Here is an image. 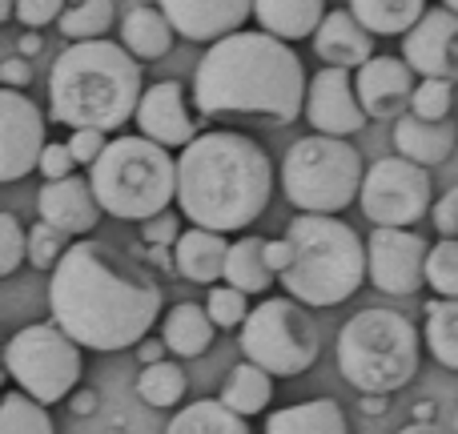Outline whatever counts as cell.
Segmentation results:
<instances>
[{
    "mask_svg": "<svg viewBox=\"0 0 458 434\" xmlns=\"http://www.w3.org/2000/svg\"><path fill=\"white\" fill-rule=\"evenodd\" d=\"M48 310L77 346L129 350L153 330L161 314V285L105 242H72L48 277Z\"/></svg>",
    "mask_w": 458,
    "mask_h": 434,
    "instance_id": "obj_1",
    "label": "cell"
},
{
    "mask_svg": "<svg viewBox=\"0 0 458 434\" xmlns=\"http://www.w3.org/2000/svg\"><path fill=\"white\" fill-rule=\"evenodd\" d=\"M306 69L285 40L269 32H233L206 48L193 72V101L206 117L253 113L269 121H293L306 109Z\"/></svg>",
    "mask_w": 458,
    "mask_h": 434,
    "instance_id": "obj_2",
    "label": "cell"
},
{
    "mask_svg": "<svg viewBox=\"0 0 458 434\" xmlns=\"http://www.w3.org/2000/svg\"><path fill=\"white\" fill-rule=\"evenodd\" d=\"M274 166L253 137L217 129L201 133L177 157V206L193 221V229L233 234L269 206Z\"/></svg>",
    "mask_w": 458,
    "mask_h": 434,
    "instance_id": "obj_3",
    "label": "cell"
},
{
    "mask_svg": "<svg viewBox=\"0 0 458 434\" xmlns=\"http://www.w3.org/2000/svg\"><path fill=\"white\" fill-rule=\"evenodd\" d=\"M141 64L125 45L113 40H85L61 48L48 69V105L53 121L69 125L72 133L121 129L141 109Z\"/></svg>",
    "mask_w": 458,
    "mask_h": 434,
    "instance_id": "obj_4",
    "label": "cell"
},
{
    "mask_svg": "<svg viewBox=\"0 0 458 434\" xmlns=\"http://www.w3.org/2000/svg\"><path fill=\"white\" fill-rule=\"evenodd\" d=\"M293 266L282 274L285 298L306 306H342L366 282V245L346 221L298 214L285 229Z\"/></svg>",
    "mask_w": 458,
    "mask_h": 434,
    "instance_id": "obj_5",
    "label": "cell"
},
{
    "mask_svg": "<svg viewBox=\"0 0 458 434\" xmlns=\"http://www.w3.org/2000/svg\"><path fill=\"white\" fill-rule=\"evenodd\" d=\"M338 370L366 395H394L419 374V330L398 310H362L338 334Z\"/></svg>",
    "mask_w": 458,
    "mask_h": 434,
    "instance_id": "obj_6",
    "label": "cell"
},
{
    "mask_svg": "<svg viewBox=\"0 0 458 434\" xmlns=\"http://www.w3.org/2000/svg\"><path fill=\"white\" fill-rule=\"evenodd\" d=\"M89 182L105 214L145 226L149 217L165 214V206L177 198V161L145 137H121L109 141Z\"/></svg>",
    "mask_w": 458,
    "mask_h": 434,
    "instance_id": "obj_7",
    "label": "cell"
},
{
    "mask_svg": "<svg viewBox=\"0 0 458 434\" xmlns=\"http://www.w3.org/2000/svg\"><path fill=\"white\" fill-rule=\"evenodd\" d=\"M362 157L342 137H301L282 161V190L290 206L314 217H334L338 209L354 206V198H362Z\"/></svg>",
    "mask_w": 458,
    "mask_h": 434,
    "instance_id": "obj_8",
    "label": "cell"
},
{
    "mask_svg": "<svg viewBox=\"0 0 458 434\" xmlns=\"http://www.w3.org/2000/svg\"><path fill=\"white\" fill-rule=\"evenodd\" d=\"M318 322L310 310L293 298H266L253 306L242 326V354L245 362L261 366L269 379H298L318 362Z\"/></svg>",
    "mask_w": 458,
    "mask_h": 434,
    "instance_id": "obj_9",
    "label": "cell"
},
{
    "mask_svg": "<svg viewBox=\"0 0 458 434\" xmlns=\"http://www.w3.org/2000/svg\"><path fill=\"white\" fill-rule=\"evenodd\" d=\"M4 366L32 403H64L81 382V346L61 326H24L8 338Z\"/></svg>",
    "mask_w": 458,
    "mask_h": 434,
    "instance_id": "obj_10",
    "label": "cell"
},
{
    "mask_svg": "<svg viewBox=\"0 0 458 434\" xmlns=\"http://www.w3.org/2000/svg\"><path fill=\"white\" fill-rule=\"evenodd\" d=\"M362 214L374 221V229H411L430 201V174L406 157H382L366 169L362 182Z\"/></svg>",
    "mask_w": 458,
    "mask_h": 434,
    "instance_id": "obj_11",
    "label": "cell"
},
{
    "mask_svg": "<svg viewBox=\"0 0 458 434\" xmlns=\"http://www.w3.org/2000/svg\"><path fill=\"white\" fill-rule=\"evenodd\" d=\"M427 258L430 245L411 229H374L366 237V274L382 294H419L427 282Z\"/></svg>",
    "mask_w": 458,
    "mask_h": 434,
    "instance_id": "obj_12",
    "label": "cell"
},
{
    "mask_svg": "<svg viewBox=\"0 0 458 434\" xmlns=\"http://www.w3.org/2000/svg\"><path fill=\"white\" fill-rule=\"evenodd\" d=\"M48 149L45 117L16 89H0V182H21Z\"/></svg>",
    "mask_w": 458,
    "mask_h": 434,
    "instance_id": "obj_13",
    "label": "cell"
},
{
    "mask_svg": "<svg viewBox=\"0 0 458 434\" xmlns=\"http://www.w3.org/2000/svg\"><path fill=\"white\" fill-rule=\"evenodd\" d=\"M358 81L346 69H322L310 81L306 117L322 137H354L366 125L362 101L354 97Z\"/></svg>",
    "mask_w": 458,
    "mask_h": 434,
    "instance_id": "obj_14",
    "label": "cell"
},
{
    "mask_svg": "<svg viewBox=\"0 0 458 434\" xmlns=\"http://www.w3.org/2000/svg\"><path fill=\"white\" fill-rule=\"evenodd\" d=\"M403 61L427 81H454L458 77V13L430 8L414 32L403 40Z\"/></svg>",
    "mask_w": 458,
    "mask_h": 434,
    "instance_id": "obj_15",
    "label": "cell"
},
{
    "mask_svg": "<svg viewBox=\"0 0 458 434\" xmlns=\"http://www.w3.org/2000/svg\"><path fill=\"white\" fill-rule=\"evenodd\" d=\"M137 129H141L145 141L161 145V149H174V145L190 149L198 141L182 81H157V85L145 89L141 109H137Z\"/></svg>",
    "mask_w": 458,
    "mask_h": 434,
    "instance_id": "obj_16",
    "label": "cell"
},
{
    "mask_svg": "<svg viewBox=\"0 0 458 434\" xmlns=\"http://www.w3.org/2000/svg\"><path fill=\"white\" fill-rule=\"evenodd\" d=\"M411 64L398 61V56H374L370 64L358 69V101H362L366 117H406V105L414 101V77H411Z\"/></svg>",
    "mask_w": 458,
    "mask_h": 434,
    "instance_id": "obj_17",
    "label": "cell"
},
{
    "mask_svg": "<svg viewBox=\"0 0 458 434\" xmlns=\"http://www.w3.org/2000/svg\"><path fill=\"white\" fill-rule=\"evenodd\" d=\"M161 13L169 16L174 32H182L185 40H209V45H217V40L242 32V24L253 16V4H245V0H209V4H198V0L193 4L190 0H165Z\"/></svg>",
    "mask_w": 458,
    "mask_h": 434,
    "instance_id": "obj_18",
    "label": "cell"
},
{
    "mask_svg": "<svg viewBox=\"0 0 458 434\" xmlns=\"http://www.w3.org/2000/svg\"><path fill=\"white\" fill-rule=\"evenodd\" d=\"M40 221H48L53 229L69 234H93L97 217H101V201L93 193V182L85 177H64V182H45L37 193Z\"/></svg>",
    "mask_w": 458,
    "mask_h": 434,
    "instance_id": "obj_19",
    "label": "cell"
},
{
    "mask_svg": "<svg viewBox=\"0 0 458 434\" xmlns=\"http://www.w3.org/2000/svg\"><path fill=\"white\" fill-rule=\"evenodd\" d=\"M314 53L326 61V69H362L374 61V32H366L350 8H330L314 37Z\"/></svg>",
    "mask_w": 458,
    "mask_h": 434,
    "instance_id": "obj_20",
    "label": "cell"
},
{
    "mask_svg": "<svg viewBox=\"0 0 458 434\" xmlns=\"http://www.w3.org/2000/svg\"><path fill=\"white\" fill-rule=\"evenodd\" d=\"M394 145L414 166H438L454 153L458 129L454 121H422L414 113H406L403 121H394Z\"/></svg>",
    "mask_w": 458,
    "mask_h": 434,
    "instance_id": "obj_21",
    "label": "cell"
},
{
    "mask_svg": "<svg viewBox=\"0 0 458 434\" xmlns=\"http://www.w3.org/2000/svg\"><path fill=\"white\" fill-rule=\"evenodd\" d=\"M229 250L225 234H209V229H185L182 242L174 245V266L182 277L201 285H214L217 277H225L229 266Z\"/></svg>",
    "mask_w": 458,
    "mask_h": 434,
    "instance_id": "obj_22",
    "label": "cell"
},
{
    "mask_svg": "<svg viewBox=\"0 0 458 434\" xmlns=\"http://www.w3.org/2000/svg\"><path fill=\"white\" fill-rule=\"evenodd\" d=\"M326 13H330V8H326L322 0H258V4H253V16H258L261 32L285 40V45L301 40V37H318Z\"/></svg>",
    "mask_w": 458,
    "mask_h": 434,
    "instance_id": "obj_23",
    "label": "cell"
},
{
    "mask_svg": "<svg viewBox=\"0 0 458 434\" xmlns=\"http://www.w3.org/2000/svg\"><path fill=\"white\" fill-rule=\"evenodd\" d=\"M121 45L137 61H161L174 48V24L157 4H129L121 16Z\"/></svg>",
    "mask_w": 458,
    "mask_h": 434,
    "instance_id": "obj_24",
    "label": "cell"
},
{
    "mask_svg": "<svg viewBox=\"0 0 458 434\" xmlns=\"http://www.w3.org/2000/svg\"><path fill=\"white\" fill-rule=\"evenodd\" d=\"M214 318H209L206 306H193V302H182V306H174L165 314V326H161V342H165V350H174V354L182 358H198L209 350V342H214Z\"/></svg>",
    "mask_w": 458,
    "mask_h": 434,
    "instance_id": "obj_25",
    "label": "cell"
},
{
    "mask_svg": "<svg viewBox=\"0 0 458 434\" xmlns=\"http://www.w3.org/2000/svg\"><path fill=\"white\" fill-rule=\"evenodd\" d=\"M266 434H346V414L330 398H314L274 411L266 419Z\"/></svg>",
    "mask_w": 458,
    "mask_h": 434,
    "instance_id": "obj_26",
    "label": "cell"
},
{
    "mask_svg": "<svg viewBox=\"0 0 458 434\" xmlns=\"http://www.w3.org/2000/svg\"><path fill=\"white\" fill-rule=\"evenodd\" d=\"M358 16L366 32H382V37H394V32H414L422 24V16L430 13L422 0H354L346 4Z\"/></svg>",
    "mask_w": 458,
    "mask_h": 434,
    "instance_id": "obj_27",
    "label": "cell"
},
{
    "mask_svg": "<svg viewBox=\"0 0 458 434\" xmlns=\"http://www.w3.org/2000/svg\"><path fill=\"white\" fill-rule=\"evenodd\" d=\"M269 398H274V379H269L261 366H253V362H237L233 370L225 374V382H222V403L233 414H242V419L266 411Z\"/></svg>",
    "mask_w": 458,
    "mask_h": 434,
    "instance_id": "obj_28",
    "label": "cell"
},
{
    "mask_svg": "<svg viewBox=\"0 0 458 434\" xmlns=\"http://www.w3.org/2000/svg\"><path fill=\"white\" fill-rule=\"evenodd\" d=\"M165 434H250L242 414H233L222 398H198L174 414Z\"/></svg>",
    "mask_w": 458,
    "mask_h": 434,
    "instance_id": "obj_29",
    "label": "cell"
},
{
    "mask_svg": "<svg viewBox=\"0 0 458 434\" xmlns=\"http://www.w3.org/2000/svg\"><path fill=\"white\" fill-rule=\"evenodd\" d=\"M225 285L242 294H266L274 285V274L266 266V242L258 237H242L229 250V266H225Z\"/></svg>",
    "mask_w": 458,
    "mask_h": 434,
    "instance_id": "obj_30",
    "label": "cell"
},
{
    "mask_svg": "<svg viewBox=\"0 0 458 434\" xmlns=\"http://www.w3.org/2000/svg\"><path fill=\"white\" fill-rule=\"evenodd\" d=\"M427 346L438 366L458 370V298L454 302H427Z\"/></svg>",
    "mask_w": 458,
    "mask_h": 434,
    "instance_id": "obj_31",
    "label": "cell"
},
{
    "mask_svg": "<svg viewBox=\"0 0 458 434\" xmlns=\"http://www.w3.org/2000/svg\"><path fill=\"white\" fill-rule=\"evenodd\" d=\"M137 398L145 406H157V411H169L185 398V370L174 362H157L145 366L141 379H137Z\"/></svg>",
    "mask_w": 458,
    "mask_h": 434,
    "instance_id": "obj_32",
    "label": "cell"
},
{
    "mask_svg": "<svg viewBox=\"0 0 458 434\" xmlns=\"http://www.w3.org/2000/svg\"><path fill=\"white\" fill-rule=\"evenodd\" d=\"M113 21H117V4H109V0H85V4H72L61 16V32L69 40H77V45H85V40H105Z\"/></svg>",
    "mask_w": 458,
    "mask_h": 434,
    "instance_id": "obj_33",
    "label": "cell"
},
{
    "mask_svg": "<svg viewBox=\"0 0 458 434\" xmlns=\"http://www.w3.org/2000/svg\"><path fill=\"white\" fill-rule=\"evenodd\" d=\"M0 434H53V419L40 403H32L21 390H8L0 398Z\"/></svg>",
    "mask_w": 458,
    "mask_h": 434,
    "instance_id": "obj_34",
    "label": "cell"
},
{
    "mask_svg": "<svg viewBox=\"0 0 458 434\" xmlns=\"http://www.w3.org/2000/svg\"><path fill=\"white\" fill-rule=\"evenodd\" d=\"M427 285H430V290H435L443 302H454V298H458V242H438V245H430Z\"/></svg>",
    "mask_w": 458,
    "mask_h": 434,
    "instance_id": "obj_35",
    "label": "cell"
},
{
    "mask_svg": "<svg viewBox=\"0 0 458 434\" xmlns=\"http://www.w3.org/2000/svg\"><path fill=\"white\" fill-rule=\"evenodd\" d=\"M64 253H69V245H64L61 229H53L48 221H37V226L29 229V261L37 269H56Z\"/></svg>",
    "mask_w": 458,
    "mask_h": 434,
    "instance_id": "obj_36",
    "label": "cell"
},
{
    "mask_svg": "<svg viewBox=\"0 0 458 434\" xmlns=\"http://www.w3.org/2000/svg\"><path fill=\"white\" fill-rule=\"evenodd\" d=\"M24 258H29V229L16 214H0V274L13 277Z\"/></svg>",
    "mask_w": 458,
    "mask_h": 434,
    "instance_id": "obj_37",
    "label": "cell"
},
{
    "mask_svg": "<svg viewBox=\"0 0 458 434\" xmlns=\"http://www.w3.org/2000/svg\"><path fill=\"white\" fill-rule=\"evenodd\" d=\"M206 310H209V318H214V326H225V330L229 326H245V318L253 314L245 294L233 290V285H214L206 298Z\"/></svg>",
    "mask_w": 458,
    "mask_h": 434,
    "instance_id": "obj_38",
    "label": "cell"
},
{
    "mask_svg": "<svg viewBox=\"0 0 458 434\" xmlns=\"http://www.w3.org/2000/svg\"><path fill=\"white\" fill-rule=\"evenodd\" d=\"M411 113L422 121H451V81H422L414 89Z\"/></svg>",
    "mask_w": 458,
    "mask_h": 434,
    "instance_id": "obj_39",
    "label": "cell"
},
{
    "mask_svg": "<svg viewBox=\"0 0 458 434\" xmlns=\"http://www.w3.org/2000/svg\"><path fill=\"white\" fill-rule=\"evenodd\" d=\"M64 145H69L72 161H77V166H89V169H93L97 161H101V153L109 149V141H105V133H97V129H81V133H72Z\"/></svg>",
    "mask_w": 458,
    "mask_h": 434,
    "instance_id": "obj_40",
    "label": "cell"
},
{
    "mask_svg": "<svg viewBox=\"0 0 458 434\" xmlns=\"http://www.w3.org/2000/svg\"><path fill=\"white\" fill-rule=\"evenodd\" d=\"M141 237L153 245V250H165V245H177L182 242V221H177V214H157V217H149L141 226Z\"/></svg>",
    "mask_w": 458,
    "mask_h": 434,
    "instance_id": "obj_41",
    "label": "cell"
},
{
    "mask_svg": "<svg viewBox=\"0 0 458 434\" xmlns=\"http://www.w3.org/2000/svg\"><path fill=\"white\" fill-rule=\"evenodd\" d=\"M56 13H69V8H64L61 0H21V4H16V21L29 32L40 29V24H53Z\"/></svg>",
    "mask_w": 458,
    "mask_h": 434,
    "instance_id": "obj_42",
    "label": "cell"
},
{
    "mask_svg": "<svg viewBox=\"0 0 458 434\" xmlns=\"http://www.w3.org/2000/svg\"><path fill=\"white\" fill-rule=\"evenodd\" d=\"M430 217H435V229L443 234V242H458V185L435 201Z\"/></svg>",
    "mask_w": 458,
    "mask_h": 434,
    "instance_id": "obj_43",
    "label": "cell"
},
{
    "mask_svg": "<svg viewBox=\"0 0 458 434\" xmlns=\"http://www.w3.org/2000/svg\"><path fill=\"white\" fill-rule=\"evenodd\" d=\"M40 174L48 177V182H64V177H72V169H77V161H72V153H69V145H61V141H48V149H45V157H40Z\"/></svg>",
    "mask_w": 458,
    "mask_h": 434,
    "instance_id": "obj_44",
    "label": "cell"
},
{
    "mask_svg": "<svg viewBox=\"0 0 458 434\" xmlns=\"http://www.w3.org/2000/svg\"><path fill=\"white\" fill-rule=\"evenodd\" d=\"M266 266H269V274H274V277L290 274V266H293V245L285 242V237H277V242H266Z\"/></svg>",
    "mask_w": 458,
    "mask_h": 434,
    "instance_id": "obj_45",
    "label": "cell"
},
{
    "mask_svg": "<svg viewBox=\"0 0 458 434\" xmlns=\"http://www.w3.org/2000/svg\"><path fill=\"white\" fill-rule=\"evenodd\" d=\"M0 81H4V89H16V93H21V85L32 81L29 61H24V56H8V61H0Z\"/></svg>",
    "mask_w": 458,
    "mask_h": 434,
    "instance_id": "obj_46",
    "label": "cell"
},
{
    "mask_svg": "<svg viewBox=\"0 0 458 434\" xmlns=\"http://www.w3.org/2000/svg\"><path fill=\"white\" fill-rule=\"evenodd\" d=\"M161 346H165V342H141V362H145V366L165 362V358H161Z\"/></svg>",
    "mask_w": 458,
    "mask_h": 434,
    "instance_id": "obj_47",
    "label": "cell"
},
{
    "mask_svg": "<svg viewBox=\"0 0 458 434\" xmlns=\"http://www.w3.org/2000/svg\"><path fill=\"white\" fill-rule=\"evenodd\" d=\"M398 434H454V430H443V427H435V422H411V427H403Z\"/></svg>",
    "mask_w": 458,
    "mask_h": 434,
    "instance_id": "obj_48",
    "label": "cell"
},
{
    "mask_svg": "<svg viewBox=\"0 0 458 434\" xmlns=\"http://www.w3.org/2000/svg\"><path fill=\"white\" fill-rule=\"evenodd\" d=\"M40 45H45V40H40L37 32H24V37H21V56H37Z\"/></svg>",
    "mask_w": 458,
    "mask_h": 434,
    "instance_id": "obj_49",
    "label": "cell"
},
{
    "mask_svg": "<svg viewBox=\"0 0 458 434\" xmlns=\"http://www.w3.org/2000/svg\"><path fill=\"white\" fill-rule=\"evenodd\" d=\"M77 411H81V414L93 411V395H77Z\"/></svg>",
    "mask_w": 458,
    "mask_h": 434,
    "instance_id": "obj_50",
    "label": "cell"
},
{
    "mask_svg": "<svg viewBox=\"0 0 458 434\" xmlns=\"http://www.w3.org/2000/svg\"><path fill=\"white\" fill-rule=\"evenodd\" d=\"M446 8H451V13H458V0H451V4H446Z\"/></svg>",
    "mask_w": 458,
    "mask_h": 434,
    "instance_id": "obj_51",
    "label": "cell"
},
{
    "mask_svg": "<svg viewBox=\"0 0 458 434\" xmlns=\"http://www.w3.org/2000/svg\"><path fill=\"white\" fill-rule=\"evenodd\" d=\"M454 434H458V411H454Z\"/></svg>",
    "mask_w": 458,
    "mask_h": 434,
    "instance_id": "obj_52",
    "label": "cell"
}]
</instances>
